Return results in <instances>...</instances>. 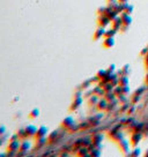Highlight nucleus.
I'll list each match as a JSON object with an SVG mask.
<instances>
[{"label": "nucleus", "instance_id": "obj_20", "mask_svg": "<svg viewBox=\"0 0 148 157\" xmlns=\"http://www.w3.org/2000/svg\"><path fill=\"white\" fill-rule=\"evenodd\" d=\"M107 74H108V70H101L98 73H97V75L100 76L101 79H103V77H105L107 76Z\"/></svg>", "mask_w": 148, "mask_h": 157}, {"label": "nucleus", "instance_id": "obj_28", "mask_svg": "<svg viewBox=\"0 0 148 157\" xmlns=\"http://www.w3.org/2000/svg\"><path fill=\"white\" fill-rule=\"evenodd\" d=\"M7 156V154H0V157H6Z\"/></svg>", "mask_w": 148, "mask_h": 157}, {"label": "nucleus", "instance_id": "obj_23", "mask_svg": "<svg viewBox=\"0 0 148 157\" xmlns=\"http://www.w3.org/2000/svg\"><path fill=\"white\" fill-rule=\"evenodd\" d=\"M5 134H6V127L4 125H0V138L4 136Z\"/></svg>", "mask_w": 148, "mask_h": 157}, {"label": "nucleus", "instance_id": "obj_17", "mask_svg": "<svg viewBox=\"0 0 148 157\" xmlns=\"http://www.w3.org/2000/svg\"><path fill=\"white\" fill-rule=\"evenodd\" d=\"M89 105H94L98 103V98H97V95H94V96H90L89 97V101H88Z\"/></svg>", "mask_w": 148, "mask_h": 157}, {"label": "nucleus", "instance_id": "obj_16", "mask_svg": "<svg viewBox=\"0 0 148 157\" xmlns=\"http://www.w3.org/2000/svg\"><path fill=\"white\" fill-rule=\"evenodd\" d=\"M102 139H103V136H102V135H100V134L94 135V138H93V145H100V142L102 141Z\"/></svg>", "mask_w": 148, "mask_h": 157}, {"label": "nucleus", "instance_id": "obj_2", "mask_svg": "<svg viewBox=\"0 0 148 157\" xmlns=\"http://www.w3.org/2000/svg\"><path fill=\"white\" fill-rule=\"evenodd\" d=\"M82 102H83V99H82V96H80V97H74V101L73 103L71 104V108H69V110L71 111H75L78 110L81 104H82Z\"/></svg>", "mask_w": 148, "mask_h": 157}, {"label": "nucleus", "instance_id": "obj_1", "mask_svg": "<svg viewBox=\"0 0 148 157\" xmlns=\"http://www.w3.org/2000/svg\"><path fill=\"white\" fill-rule=\"evenodd\" d=\"M21 148V139L14 140V141H9L8 143V150H14L19 151Z\"/></svg>", "mask_w": 148, "mask_h": 157}, {"label": "nucleus", "instance_id": "obj_10", "mask_svg": "<svg viewBox=\"0 0 148 157\" xmlns=\"http://www.w3.org/2000/svg\"><path fill=\"white\" fill-rule=\"evenodd\" d=\"M58 136H59V132L56 129V131H53V132H51V133L48 135V139H49L50 142H53V141H56L58 139Z\"/></svg>", "mask_w": 148, "mask_h": 157}, {"label": "nucleus", "instance_id": "obj_4", "mask_svg": "<svg viewBox=\"0 0 148 157\" xmlns=\"http://www.w3.org/2000/svg\"><path fill=\"white\" fill-rule=\"evenodd\" d=\"M46 135H49V128L46 126H41L37 129V134H36V139L38 138H45Z\"/></svg>", "mask_w": 148, "mask_h": 157}, {"label": "nucleus", "instance_id": "obj_24", "mask_svg": "<svg viewBox=\"0 0 148 157\" xmlns=\"http://www.w3.org/2000/svg\"><path fill=\"white\" fill-rule=\"evenodd\" d=\"M90 126V124L88 121H83V122H80V128H88Z\"/></svg>", "mask_w": 148, "mask_h": 157}, {"label": "nucleus", "instance_id": "obj_13", "mask_svg": "<svg viewBox=\"0 0 148 157\" xmlns=\"http://www.w3.org/2000/svg\"><path fill=\"white\" fill-rule=\"evenodd\" d=\"M97 106H98V109H100V110H104V109H107V106H108V99H101V101H98Z\"/></svg>", "mask_w": 148, "mask_h": 157}, {"label": "nucleus", "instance_id": "obj_27", "mask_svg": "<svg viewBox=\"0 0 148 157\" xmlns=\"http://www.w3.org/2000/svg\"><path fill=\"white\" fill-rule=\"evenodd\" d=\"M2 143H4V140H2V139H1V138H0V147L2 145Z\"/></svg>", "mask_w": 148, "mask_h": 157}, {"label": "nucleus", "instance_id": "obj_26", "mask_svg": "<svg viewBox=\"0 0 148 157\" xmlns=\"http://www.w3.org/2000/svg\"><path fill=\"white\" fill-rule=\"evenodd\" d=\"M80 96H83V94L81 93V91H76V93L74 94V97H80Z\"/></svg>", "mask_w": 148, "mask_h": 157}, {"label": "nucleus", "instance_id": "obj_8", "mask_svg": "<svg viewBox=\"0 0 148 157\" xmlns=\"http://www.w3.org/2000/svg\"><path fill=\"white\" fill-rule=\"evenodd\" d=\"M48 141H49V139H46V136L45 138H38L37 141H36V148H38V149L43 148L48 143Z\"/></svg>", "mask_w": 148, "mask_h": 157}, {"label": "nucleus", "instance_id": "obj_5", "mask_svg": "<svg viewBox=\"0 0 148 157\" xmlns=\"http://www.w3.org/2000/svg\"><path fill=\"white\" fill-rule=\"evenodd\" d=\"M30 149H31V142H30V141H28L27 139H24L23 141H21V148H20V150L27 154Z\"/></svg>", "mask_w": 148, "mask_h": 157}, {"label": "nucleus", "instance_id": "obj_14", "mask_svg": "<svg viewBox=\"0 0 148 157\" xmlns=\"http://www.w3.org/2000/svg\"><path fill=\"white\" fill-rule=\"evenodd\" d=\"M17 135H19V138L21 140H24L28 138V135H27V132H26V128H20L19 131H17Z\"/></svg>", "mask_w": 148, "mask_h": 157}, {"label": "nucleus", "instance_id": "obj_11", "mask_svg": "<svg viewBox=\"0 0 148 157\" xmlns=\"http://www.w3.org/2000/svg\"><path fill=\"white\" fill-rule=\"evenodd\" d=\"M115 45V39L114 37H107L104 41V46L105 47H112Z\"/></svg>", "mask_w": 148, "mask_h": 157}, {"label": "nucleus", "instance_id": "obj_9", "mask_svg": "<svg viewBox=\"0 0 148 157\" xmlns=\"http://www.w3.org/2000/svg\"><path fill=\"white\" fill-rule=\"evenodd\" d=\"M104 35H105V30H104V28H103V27H100V28L96 30V32H95L94 38H95V39H100V38H102Z\"/></svg>", "mask_w": 148, "mask_h": 157}, {"label": "nucleus", "instance_id": "obj_6", "mask_svg": "<svg viewBox=\"0 0 148 157\" xmlns=\"http://www.w3.org/2000/svg\"><path fill=\"white\" fill-rule=\"evenodd\" d=\"M74 122H75V121H74V119L72 118V117H66L63 121H62V127L67 128V129H69V128L73 125Z\"/></svg>", "mask_w": 148, "mask_h": 157}, {"label": "nucleus", "instance_id": "obj_19", "mask_svg": "<svg viewBox=\"0 0 148 157\" xmlns=\"http://www.w3.org/2000/svg\"><path fill=\"white\" fill-rule=\"evenodd\" d=\"M78 129H80V124H75V122L69 128V131H72V132H73V131L75 132V131H78Z\"/></svg>", "mask_w": 148, "mask_h": 157}, {"label": "nucleus", "instance_id": "obj_12", "mask_svg": "<svg viewBox=\"0 0 148 157\" xmlns=\"http://www.w3.org/2000/svg\"><path fill=\"white\" fill-rule=\"evenodd\" d=\"M40 113H41L40 110H38L37 108H35V109H33V110H31V112L29 113V117H30L31 119H37V118L40 117Z\"/></svg>", "mask_w": 148, "mask_h": 157}, {"label": "nucleus", "instance_id": "obj_18", "mask_svg": "<svg viewBox=\"0 0 148 157\" xmlns=\"http://www.w3.org/2000/svg\"><path fill=\"white\" fill-rule=\"evenodd\" d=\"M116 34V29H112V30H108V31H105V37H114V35Z\"/></svg>", "mask_w": 148, "mask_h": 157}, {"label": "nucleus", "instance_id": "obj_25", "mask_svg": "<svg viewBox=\"0 0 148 157\" xmlns=\"http://www.w3.org/2000/svg\"><path fill=\"white\" fill-rule=\"evenodd\" d=\"M20 138H19V135L17 134H14V135H12L11 138H9V141H14V140H19Z\"/></svg>", "mask_w": 148, "mask_h": 157}, {"label": "nucleus", "instance_id": "obj_7", "mask_svg": "<svg viewBox=\"0 0 148 157\" xmlns=\"http://www.w3.org/2000/svg\"><path fill=\"white\" fill-rule=\"evenodd\" d=\"M98 22H100V27H107L109 23H110V19L104 14V15H101L100 19H98Z\"/></svg>", "mask_w": 148, "mask_h": 157}, {"label": "nucleus", "instance_id": "obj_3", "mask_svg": "<svg viewBox=\"0 0 148 157\" xmlns=\"http://www.w3.org/2000/svg\"><path fill=\"white\" fill-rule=\"evenodd\" d=\"M24 128H26V132H27L28 138H34V136H36L38 128L36 127L35 125H28V126H26Z\"/></svg>", "mask_w": 148, "mask_h": 157}, {"label": "nucleus", "instance_id": "obj_22", "mask_svg": "<svg viewBox=\"0 0 148 157\" xmlns=\"http://www.w3.org/2000/svg\"><path fill=\"white\" fill-rule=\"evenodd\" d=\"M90 82L91 81H85L81 84V89H83V90H85V89H88V87L90 86Z\"/></svg>", "mask_w": 148, "mask_h": 157}, {"label": "nucleus", "instance_id": "obj_15", "mask_svg": "<svg viewBox=\"0 0 148 157\" xmlns=\"http://www.w3.org/2000/svg\"><path fill=\"white\" fill-rule=\"evenodd\" d=\"M89 150L87 149V147H85V145H82L81 148H80L79 150H78V154H79V156H88L89 154Z\"/></svg>", "mask_w": 148, "mask_h": 157}, {"label": "nucleus", "instance_id": "obj_21", "mask_svg": "<svg viewBox=\"0 0 148 157\" xmlns=\"http://www.w3.org/2000/svg\"><path fill=\"white\" fill-rule=\"evenodd\" d=\"M94 93L96 94V95H103V94H104V90H103L102 88L96 87L95 89H94Z\"/></svg>", "mask_w": 148, "mask_h": 157}]
</instances>
